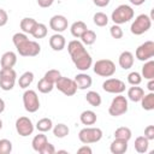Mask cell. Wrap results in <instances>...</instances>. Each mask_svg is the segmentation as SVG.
<instances>
[{
	"mask_svg": "<svg viewBox=\"0 0 154 154\" xmlns=\"http://www.w3.org/2000/svg\"><path fill=\"white\" fill-rule=\"evenodd\" d=\"M67 52L79 71H87L93 65L91 55L84 48V45L78 40H72L67 43Z\"/></svg>",
	"mask_w": 154,
	"mask_h": 154,
	"instance_id": "cell-1",
	"label": "cell"
},
{
	"mask_svg": "<svg viewBox=\"0 0 154 154\" xmlns=\"http://www.w3.org/2000/svg\"><path fill=\"white\" fill-rule=\"evenodd\" d=\"M12 41L22 57H36L41 52V46L36 41L29 40L28 35L24 32H16L12 36Z\"/></svg>",
	"mask_w": 154,
	"mask_h": 154,
	"instance_id": "cell-2",
	"label": "cell"
},
{
	"mask_svg": "<svg viewBox=\"0 0 154 154\" xmlns=\"http://www.w3.org/2000/svg\"><path fill=\"white\" fill-rule=\"evenodd\" d=\"M134 14H135V12H134L132 7L129 6V5L123 4V5H119V6L112 12L111 19L113 20L114 24L120 25V24H125V23L130 22V20L134 18Z\"/></svg>",
	"mask_w": 154,
	"mask_h": 154,
	"instance_id": "cell-3",
	"label": "cell"
},
{
	"mask_svg": "<svg viewBox=\"0 0 154 154\" xmlns=\"http://www.w3.org/2000/svg\"><path fill=\"white\" fill-rule=\"evenodd\" d=\"M78 138L83 144H90V143H96L102 138V130L100 128H83L78 132Z\"/></svg>",
	"mask_w": 154,
	"mask_h": 154,
	"instance_id": "cell-4",
	"label": "cell"
},
{
	"mask_svg": "<svg viewBox=\"0 0 154 154\" xmlns=\"http://www.w3.org/2000/svg\"><path fill=\"white\" fill-rule=\"evenodd\" d=\"M150 26H152V19H150V17L148 14L142 13V14H140V16H137L135 18V20L132 22V24L130 26V31L134 35L138 36V35H142V34L147 32L150 29Z\"/></svg>",
	"mask_w": 154,
	"mask_h": 154,
	"instance_id": "cell-5",
	"label": "cell"
},
{
	"mask_svg": "<svg viewBox=\"0 0 154 154\" xmlns=\"http://www.w3.org/2000/svg\"><path fill=\"white\" fill-rule=\"evenodd\" d=\"M93 70L101 77H112L116 73V64L109 59H100L94 64Z\"/></svg>",
	"mask_w": 154,
	"mask_h": 154,
	"instance_id": "cell-6",
	"label": "cell"
},
{
	"mask_svg": "<svg viewBox=\"0 0 154 154\" xmlns=\"http://www.w3.org/2000/svg\"><path fill=\"white\" fill-rule=\"evenodd\" d=\"M128 108H129V105H128L126 97L118 94V96H116L112 100V102L108 107V113L112 117H119V116H123L124 113H126Z\"/></svg>",
	"mask_w": 154,
	"mask_h": 154,
	"instance_id": "cell-7",
	"label": "cell"
},
{
	"mask_svg": "<svg viewBox=\"0 0 154 154\" xmlns=\"http://www.w3.org/2000/svg\"><path fill=\"white\" fill-rule=\"evenodd\" d=\"M23 105H24V108L26 112H29V113L37 112L40 108V100H38L37 93L32 89L25 90L23 94Z\"/></svg>",
	"mask_w": 154,
	"mask_h": 154,
	"instance_id": "cell-8",
	"label": "cell"
},
{
	"mask_svg": "<svg viewBox=\"0 0 154 154\" xmlns=\"http://www.w3.org/2000/svg\"><path fill=\"white\" fill-rule=\"evenodd\" d=\"M17 79V73L13 69H1L0 70V88L5 91L13 89Z\"/></svg>",
	"mask_w": 154,
	"mask_h": 154,
	"instance_id": "cell-9",
	"label": "cell"
},
{
	"mask_svg": "<svg viewBox=\"0 0 154 154\" xmlns=\"http://www.w3.org/2000/svg\"><path fill=\"white\" fill-rule=\"evenodd\" d=\"M54 88H57L59 91H61L66 96H72L77 91V87L75 84V81L71 78H67V77H63V76H60L59 79L55 82Z\"/></svg>",
	"mask_w": 154,
	"mask_h": 154,
	"instance_id": "cell-10",
	"label": "cell"
},
{
	"mask_svg": "<svg viewBox=\"0 0 154 154\" xmlns=\"http://www.w3.org/2000/svg\"><path fill=\"white\" fill-rule=\"evenodd\" d=\"M136 58L140 61H147L154 57V42L153 41H146L144 43L140 45L135 53Z\"/></svg>",
	"mask_w": 154,
	"mask_h": 154,
	"instance_id": "cell-11",
	"label": "cell"
},
{
	"mask_svg": "<svg viewBox=\"0 0 154 154\" xmlns=\"http://www.w3.org/2000/svg\"><path fill=\"white\" fill-rule=\"evenodd\" d=\"M34 129H35V126H34L31 119L28 117H19L16 120V130H17L18 135L22 137L30 136L34 132Z\"/></svg>",
	"mask_w": 154,
	"mask_h": 154,
	"instance_id": "cell-12",
	"label": "cell"
},
{
	"mask_svg": "<svg viewBox=\"0 0 154 154\" xmlns=\"http://www.w3.org/2000/svg\"><path fill=\"white\" fill-rule=\"evenodd\" d=\"M125 88V83L119 78H108L102 83V89L109 94H122Z\"/></svg>",
	"mask_w": 154,
	"mask_h": 154,
	"instance_id": "cell-13",
	"label": "cell"
},
{
	"mask_svg": "<svg viewBox=\"0 0 154 154\" xmlns=\"http://www.w3.org/2000/svg\"><path fill=\"white\" fill-rule=\"evenodd\" d=\"M67 18L63 14H55L49 19V28L55 32H63L67 29Z\"/></svg>",
	"mask_w": 154,
	"mask_h": 154,
	"instance_id": "cell-14",
	"label": "cell"
},
{
	"mask_svg": "<svg viewBox=\"0 0 154 154\" xmlns=\"http://www.w3.org/2000/svg\"><path fill=\"white\" fill-rule=\"evenodd\" d=\"M73 81H75V84H76L77 89H79V90H85V89L90 88L91 83H93L91 77L89 75H87V73H83V72L76 75Z\"/></svg>",
	"mask_w": 154,
	"mask_h": 154,
	"instance_id": "cell-15",
	"label": "cell"
},
{
	"mask_svg": "<svg viewBox=\"0 0 154 154\" xmlns=\"http://www.w3.org/2000/svg\"><path fill=\"white\" fill-rule=\"evenodd\" d=\"M49 46L55 52L63 51L65 48V46H66V40L60 32H57V34H54V35H52L49 37Z\"/></svg>",
	"mask_w": 154,
	"mask_h": 154,
	"instance_id": "cell-16",
	"label": "cell"
},
{
	"mask_svg": "<svg viewBox=\"0 0 154 154\" xmlns=\"http://www.w3.org/2000/svg\"><path fill=\"white\" fill-rule=\"evenodd\" d=\"M16 63H17V54L12 51L5 52L1 55V60H0L1 69H13Z\"/></svg>",
	"mask_w": 154,
	"mask_h": 154,
	"instance_id": "cell-17",
	"label": "cell"
},
{
	"mask_svg": "<svg viewBox=\"0 0 154 154\" xmlns=\"http://www.w3.org/2000/svg\"><path fill=\"white\" fill-rule=\"evenodd\" d=\"M118 63H119V66L124 70H129L134 65V54L129 51H124L120 53L119 55V59H118Z\"/></svg>",
	"mask_w": 154,
	"mask_h": 154,
	"instance_id": "cell-18",
	"label": "cell"
},
{
	"mask_svg": "<svg viewBox=\"0 0 154 154\" xmlns=\"http://www.w3.org/2000/svg\"><path fill=\"white\" fill-rule=\"evenodd\" d=\"M109 150L113 154H124L128 150V141L114 138V141L109 146Z\"/></svg>",
	"mask_w": 154,
	"mask_h": 154,
	"instance_id": "cell-19",
	"label": "cell"
},
{
	"mask_svg": "<svg viewBox=\"0 0 154 154\" xmlns=\"http://www.w3.org/2000/svg\"><path fill=\"white\" fill-rule=\"evenodd\" d=\"M79 120L83 125H94L97 120V116L94 111H90V109H87V111H83L79 116Z\"/></svg>",
	"mask_w": 154,
	"mask_h": 154,
	"instance_id": "cell-20",
	"label": "cell"
},
{
	"mask_svg": "<svg viewBox=\"0 0 154 154\" xmlns=\"http://www.w3.org/2000/svg\"><path fill=\"white\" fill-rule=\"evenodd\" d=\"M143 95H144V90L141 87H137V85H132L128 90V97L132 102H140Z\"/></svg>",
	"mask_w": 154,
	"mask_h": 154,
	"instance_id": "cell-21",
	"label": "cell"
},
{
	"mask_svg": "<svg viewBox=\"0 0 154 154\" xmlns=\"http://www.w3.org/2000/svg\"><path fill=\"white\" fill-rule=\"evenodd\" d=\"M36 24H37V20L36 19L30 18V17H25V18H23L20 20L19 26H20V29H22V31L24 34H30L31 35V32H32V30H34V28H35Z\"/></svg>",
	"mask_w": 154,
	"mask_h": 154,
	"instance_id": "cell-22",
	"label": "cell"
},
{
	"mask_svg": "<svg viewBox=\"0 0 154 154\" xmlns=\"http://www.w3.org/2000/svg\"><path fill=\"white\" fill-rule=\"evenodd\" d=\"M47 142H48V141H47V136L45 135V132H40V134L36 135V136L32 138V141H31L32 149H34L35 152L40 153L41 149L43 148V146H45Z\"/></svg>",
	"mask_w": 154,
	"mask_h": 154,
	"instance_id": "cell-23",
	"label": "cell"
},
{
	"mask_svg": "<svg viewBox=\"0 0 154 154\" xmlns=\"http://www.w3.org/2000/svg\"><path fill=\"white\" fill-rule=\"evenodd\" d=\"M87 29H88V28H87V24H85L84 22L77 20V22L72 23V25H71V28H70V31H71V35H72L73 37L79 38V37L82 36V34H83Z\"/></svg>",
	"mask_w": 154,
	"mask_h": 154,
	"instance_id": "cell-24",
	"label": "cell"
},
{
	"mask_svg": "<svg viewBox=\"0 0 154 154\" xmlns=\"http://www.w3.org/2000/svg\"><path fill=\"white\" fill-rule=\"evenodd\" d=\"M142 77L144 79H154V60H147L144 61V65L142 66Z\"/></svg>",
	"mask_w": 154,
	"mask_h": 154,
	"instance_id": "cell-25",
	"label": "cell"
},
{
	"mask_svg": "<svg viewBox=\"0 0 154 154\" xmlns=\"http://www.w3.org/2000/svg\"><path fill=\"white\" fill-rule=\"evenodd\" d=\"M141 106L146 111H153L154 109V93L149 91L148 94H144L141 99Z\"/></svg>",
	"mask_w": 154,
	"mask_h": 154,
	"instance_id": "cell-26",
	"label": "cell"
},
{
	"mask_svg": "<svg viewBox=\"0 0 154 154\" xmlns=\"http://www.w3.org/2000/svg\"><path fill=\"white\" fill-rule=\"evenodd\" d=\"M85 100L89 105H91L93 107H99L102 102L101 100V95L97 93V91H94V90H90L85 95Z\"/></svg>",
	"mask_w": 154,
	"mask_h": 154,
	"instance_id": "cell-27",
	"label": "cell"
},
{
	"mask_svg": "<svg viewBox=\"0 0 154 154\" xmlns=\"http://www.w3.org/2000/svg\"><path fill=\"white\" fill-rule=\"evenodd\" d=\"M148 147H149V141L144 136H138L135 140V149L137 153H140V154L146 153L148 150Z\"/></svg>",
	"mask_w": 154,
	"mask_h": 154,
	"instance_id": "cell-28",
	"label": "cell"
},
{
	"mask_svg": "<svg viewBox=\"0 0 154 154\" xmlns=\"http://www.w3.org/2000/svg\"><path fill=\"white\" fill-rule=\"evenodd\" d=\"M32 81H34V73H32L31 71H26V72H24V73L19 77V79H18L19 88H22V89H26V88L32 83Z\"/></svg>",
	"mask_w": 154,
	"mask_h": 154,
	"instance_id": "cell-29",
	"label": "cell"
},
{
	"mask_svg": "<svg viewBox=\"0 0 154 154\" xmlns=\"http://www.w3.org/2000/svg\"><path fill=\"white\" fill-rule=\"evenodd\" d=\"M69 132H70L69 126L65 125V124H63V123H59V124L54 125V128H53V135H54L55 137H58V138H64V137H66V136L69 135Z\"/></svg>",
	"mask_w": 154,
	"mask_h": 154,
	"instance_id": "cell-30",
	"label": "cell"
},
{
	"mask_svg": "<svg viewBox=\"0 0 154 154\" xmlns=\"http://www.w3.org/2000/svg\"><path fill=\"white\" fill-rule=\"evenodd\" d=\"M37 89H38V91L42 93V94H48V93H51V91L54 89V84H53L52 82L47 81V79L43 77V78H41V79L37 82Z\"/></svg>",
	"mask_w": 154,
	"mask_h": 154,
	"instance_id": "cell-31",
	"label": "cell"
},
{
	"mask_svg": "<svg viewBox=\"0 0 154 154\" xmlns=\"http://www.w3.org/2000/svg\"><path fill=\"white\" fill-rule=\"evenodd\" d=\"M36 129L40 132H48L53 129V122L49 118H42L36 123Z\"/></svg>",
	"mask_w": 154,
	"mask_h": 154,
	"instance_id": "cell-32",
	"label": "cell"
},
{
	"mask_svg": "<svg viewBox=\"0 0 154 154\" xmlns=\"http://www.w3.org/2000/svg\"><path fill=\"white\" fill-rule=\"evenodd\" d=\"M47 32H48L47 26H46L43 23H38V22H37V24L35 25V28H34L31 35H32L35 38H43V37L47 36Z\"/></svg>",
	"mask_w": 154,
	"mask_h": 154,
	"instance_id": "cell-33",
	"label": "cell"
},
{
	"mask_svg": "<svg viewBox=\"0 0 154 154\" xmlns=\"http://www.w3.org/2000/svg\"><path fill=\"white\" fill-rule=\"evenodd\" d=\"M79 38H81V41H82L83 45L90 46V45H93V43L96 41V34H95V31L87 29V30L82 34V36H81Z\"/></svg>",
	"mask_w": 154,
	"mask_h": 154,
	"instance_id": "cell-34",
	"label": "cell"
},
{
	"mask_svg": "<svg viewBox=\"0 0 154 154\" xmlns=\"http://www.w3.org/2000/svg\"><path fill=\"white\" fill-rule=\"evenodd\" d=\"M131 136H132L131 130L126 126H120L114 131V138H120V140L129 141L131 138Z\"/></svg>",
	"mask_w": 154,
	"mask_h": 154,
	"instance_id": "cell-35",
	"label": "cell"
},
{
	"mask_svg": "<svg viewBox=\"0 0 154 154\" xmlns=\"http://www.w3.org/2000/svg\"><path fill=\"white\" fill-rule=\"evenodd\" d=\"M93 22L96 26H105L108 23V17L103 12H96L93 17Z\"/></svg>",
	"mask_w": 154,
	"mask_h": 154,
	"instance_id": "cell-36",
	"label": "cell"
},
{
	"mask_svg": "<svg viewBox=\"0 0 154 154\" xmlns=\"http://www.w3.org/2000/svg\"><path fill=\"white\" fill-rule=\"evenodd\" d=\"M128 82H129V84H131V85H138V84H141V82H142V76H141V73L137 72V71L130 72V73L128 75Z\"/></svg>",
	"mask_w": 154,
	"mask_h": 154,
	"instance_id": "cell-37",
	"label": "cell"
},
{
	"mask_svg": "<svg viewBox=\"0 0 154 154\" xmlns=\"http://www.w3.org/2000/svg\"><path fill=\"white\" fill-rule=\"evenodd\" d=\"M61 75H60V71H58V70H55V69H52V70H48L46 73H45V78L47 79V81H49V82H52L53 84H55V82L59 79V77H60Z\"/></svg>",
	"mask_w": 154,
	"mask_h": 154,
	"instance_id": "cell-38",
	"label": "cell"
},
{
	"mask_svg": "<svg viewBox=\"0 0 154 154\" xmlns=\"http://www.w3.org/2000/svg\"><path fill=\"white\" fill-rule=\"evenodd\" d=\"M12 152V142L7 138L0 140V154H10Z\"/></svg>",
	"mask_w": 154,
	"mask_h": 154,
	"instance_id": "cell-39",
	"label": "cell"
},
{
	"mask_svg": "<svg viewBox=\"0 0 154 154\" xmlns=\"http://www.w3.org/2000/svg\"><path fill=\"white\" fill-rule=\"evenodd\" d=\"M109 34H111V36H112L113 38H116V40L122 38V37H123V35H124L123 29H122L118 24H114V25H112V26H111V29H109Z\"/></svg>",
	"mask_w": 154,
	"mask_h": 154,
	"instance_id": "cell-40",
	"label": "cell"
},
{
	"mask_svg": "<svg viewBox=\"0 0 154 154\" xmlns=\"http://www.w3.org/2000/svg\"><path fill=\"white\" fill-rule=\"evenodd\" d=\"M57 150H55V148H54V146L52 144V143H49V142H47L45 146H43V148L41 149V152H40V154H54Z\"/></svg>",
	"mask_w": 154,
	"mask_h": 154,
	"instance_id": "cell-41",
	"label": "cell"
},
{
	"mask_svg": "<svg viewBox=\"0 0 154 154\" xmlns=\"http://www.w3.org/2000/svg\"><path fill=\"white\" fill-rule=\"evenodd\" d=\"M144 137L148 141H153L154 140V125H148L144 129Z\"/></svg>",
	"mask_w": 154,
	"mask_h": 154,
	"instance_id": "cell-42",
	"label": "cell"
},
{
	"mask_svg": "<svg viewBox=\"0 0 154 154\" xmlns=\"http://www.w3.org/2000/svg\"><path fill=\"white\" fill-rule=\"evenodd\" d=\"M8 22V14L4 8H0V26H5Z\"/></svg>",
	"mask_w": 154,
	"mask_h": 154,
	"instance_id": "cell-43",
	"label": "cell"
},
{
	"mask_svg": "<svg viewBox=\"0 0 154 154\" xmlns=\"http://www.w3.org/2000/svg\"><path fill=\"white\" fill-rule=\"evenodd\" d=\"M77 153L78 154H91L93 150H91V148L88 144H84V146H82L81 148L77 149Z\"/></svg>",
	"mask_w": 154,
	"mask_h": 154,
	"instance_id": "cell-44",
	"label": "cell"
},
{
	"mask_svg": "<svg viewBox=\"0 0 154 154\" xmlns=\"http://www.w3.org/2000/svg\"><path fill=\"white\" fill-rule=\"evenodd\" d=\"M54 0H37V4L40 7L42 8H47V7H51L53 5Z\"/></svg>",
	"mask_w": 154,
	"mask_h": 154,
	"instance_id": "cell-45",
	"label": "cell"
},
{
	"mask_svg": "<svg viewBox=\"0 0 154 154\" xmlns=\"http://www.w3.org/2000/svg\"><path fill=\"white\" fill-rule=\"evenodd\" d=\"M93 2L97 7H106L109 4V0H93Z\"/></svg>",
	"mask_w": 154,
	"mask_h": 154,
	"instance_id": "cell-46",
	"label": "cell"
},
{
	"mask_svg": "<svg viewBox=\"0 0 154 154\" xmlns=\"http://www.w3.org/2000/svg\"><path fill=\"white\" fill-rule=\"evenodd\" d=\"M148 84H147V88L149 91H154V79H148Z\"/></svg>",
	"mask_w": 154,
	"mask_h": 154,
	"instance_id": "cell-47",
	"label": "cell"
},
{
	"mask_svg": "<svg viewBox=\"0 0 154 154\" xmlns=\"http://www.w3.org/2000/svg\"><path fill=\"white\" fill-rule=\"evenodd\" d=\"M132 5H135V6H141L142 4H144V1L146 0H129Z\"/></svg>",
	"mask_w": 154,
	"mask_h": 154,
	"instance_id": "cell-48",
	"label": "cell"
},
{
	"mask_svg": "<svg viewBox=\"0 0 154 154\" xmlns=\"http://www.w3.org/2000/svg\"><path fill=\"white\" fill-rule=\"evenodd\" d=\"M4 111H5V101L0 97V114H1Z\"/></svg>",
	"mask_w": 154,
	"mask_h": 154,
	"instance_id": "cell-49",
	"label": "cell"
},
{
	"mask_svg": "<svg viewBox=\"0 0 154 154\" xmlns=\"http://www.w3.org/2000/svg\"><path fill=\"white\" fill-rule=\"evenodd\" d=\"M1 129H2V120L0 119V130H1Z\"/></svg>",
	"mask_w": 154,
	"mask_h": 154,
	"instance_id": "cell-50",
	"label": "cell"
}]
</instances>
